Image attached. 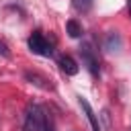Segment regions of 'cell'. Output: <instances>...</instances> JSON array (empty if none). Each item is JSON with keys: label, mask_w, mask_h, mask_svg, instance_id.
Here are the masks:
<instances>
[{"label": "cell", "mask_w": 131, "mask_h": 131, "mask_svg": "<svg viewBox=\"0 0 131 131\" xmlns=\"http://www.w3.org/2000/svg\"><path fill=\"white\" fill-rule=\"evenodd\" d=\"M45 111L39 104H29L25 111V131H43Z\"/></svg>", "instance_id": "1"}, {"label": "cell", "mask_w": 131, "mask_h": 131, "mask_svg": "<svg viewBox=\"0 0 131 131\" xmlns=\"http://www.w3.org/2000/svg\"><path fill=\"white\" fill-rule=\"evenodd\" d=\"M80 55H82V63L86 66V70L92 76H98L100 74V66H98V57H96V53H94L90 43H82L80 45Z\"/></svg>", "instance_id": "2"}, {"label": "cell", "mask_w": 131, "mask_h": 131, "mask_svg": "<svg viewBox=\"0 0 131 131\" xmlns=\"http://www.w3.org/2000/svg\"><path fill=\"white\" fill-rule=\"evenodd\" d=\"M29 49H31L33 53H37V55H45V57H49V55L53 53L51 45L47 43V39H45L39 31L33 33V35L29 37Z\"/></svg>", "instance_id": "3"}, {"label": "cell", "mask_w": 131, "mask_h": 131, "mask_svg": "<svg viewBox=\"0 0 131 131\" xmlns=\"http://www.w3.org/2000/svg\"><path fill=\"white\" fill-rule=\"evenodd\" d=\"M25 80H27V82H31L33 86L41 88V90H51V88H53L51 80H49L47 76L39 74V72H31V70H27V72H25Z\"/></svg>", "instance_id": "4"}, {"label": "cell", "mask_w": 131, "mask_h": 131, "mask_svg": "<svg viewBox=\"0 0 131 131\" xmlns=\"http://www.w3.org/2000/svg\"><path fill=\"white\" fill-rule=\"evenodd\" d=\"M121 47H123V39H121V35L115 33V31L106 33V37H104V49L111 51V53H119Z\"/></svg>", "instance_id": "5"}, {"label": "cell", "mask_w": 131, "mask_h": 131, "mask_svg": "<svg viewBox=\"0 0 131 131\" xmlns=\"http://www.w3.org/2000/svg\"><path fill=\"white\" fill-rule=\"evenodd\" d=\"M57 63H59V68H61L63 74H68V76H76V74H78V63H76L70 55H59Z\"/></svg>", "instance_id": "6"}, {"label": "cell", "mask_w": 131, "mask_h": 131, "mask_svg": "<svg viewBox=\"0 0 131 131\" xmlns=\"http://www.w3.org/2000/svg\"><path fill=\"white\" fill-rule=\"evenodd\" d=\"M80 106H82V111L86 113V117H88V121H90L92 131H100V125H98V119H96V115H94L92 106H90V104H88V100H86V98H82V96H80Z\"/></svg>", "instance_id": "7"}, {"label": "cell", "mask_w": 131, "mask_h": 131, "mask_svg": "<svg viewBox=\"0 0 131 131\" xmlns=\"http://www.w3.org/2000/svg\"><path fill=\"white\" fill-rule=\"evenodd\" d=\"M66 31H68V35L72 37V39H80L82 37V25L78 23V20H68L66 23Z\"/></svg>", "instance_id": "8"}, {"label": "cell", "mask_w": 131, "mask_h": 131, "mask_svg": "<svg viewBox=\"0 0 131 131\" xmlns=\"http://www.w3.org/2000/svg\"><path fill=\"white\" fill-rule=\"evenodd\" d=\"M43 131H55V125H53V119L51 115L45 111V117H43Z\"/></svg>", "instance_id": "9"}, {"label": "cell", "mask_w": 131, "mask_h": 131, "mask_svg": "<svg viewBox=\"0 0 131 131\" xmlns=\"http://www.w3.org/2000/svg\"><path fill=\"white\" fill-rule=\"evenodd\" d=\"M0 55H4V57H10V51H8V45H6L4 41H0Z\"/></svg>", "instance_id": "10"}, {"label": "cell", "mask_w": 131, "mask_h": 131, "mask_svg": "<svg viewBox=\"0 0 131 131\" xmlns=\"http://www.w3.org/2000/svg\"><path fill=\"white\" fill-rule=\"evenodd\" d=\"M127 8H129V16H131V0H129V4H127Z\"/></svg>", "instance_id": "11"}]
</instances>
